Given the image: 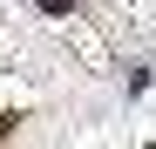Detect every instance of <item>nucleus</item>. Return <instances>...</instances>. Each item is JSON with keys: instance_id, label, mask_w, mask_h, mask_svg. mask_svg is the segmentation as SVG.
<instances>
[{"instance_id": "nucleus-1", "label": "nucleus", "mask_w": 156, "mask_h": 149, "mask_svg": "<svg viewBox=\"0 0 156 149\" xmlns=\"http://www.w3.org/2000/svg\"><path fill=\"white\" fill-rule=\"evenodd\" d=\"M75 7V0H41V14H68Z\"/></svg>"}, {"instance_id": "nucleus-2", "label": "nucleus", "mask_w": 156, "mask_h": 149, "mask_svg": "<svg viewBox=\"0 0 156 149\" xmlns=\"http://www.w3.org/2000/svg\"><path fill=\"white\" fill-rule=\"evenodd\" d=\"M7 136H14V115H7V109H0V142H7Z\"/></svg>"}]
</instances>
